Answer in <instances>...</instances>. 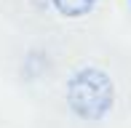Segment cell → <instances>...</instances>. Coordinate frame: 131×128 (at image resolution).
Listing matches in <instances>:
<instances>
[{"label":"cell","instance_id":"cell-1","mask_svg":"<svg viewBox=\"0 0 131 128\" xmlns=\"http://www.w3.org/2000/svg\"><path fill=\"white\" fill-rule=\"evenodd\" d=\"M115 101V85L110 75L96 67H83L67 83V104L83 120H102L112 109Z\"/></svg>","mask_w":131,"mask_h":128},{"label":"cell","instance_id":"cell-2","mask_svg":"<svg viewBox=\"0 0 131 128\" xmlns=\"http://www.w3.org/2000/svg\"><path fill=\"white\" fill-rule=\"evenodd\" d=\"M53 8L59 11L62 16H86L88 11H94V3L96 0H51Z\"/></svg>","mask_w":131,"mask_h":128}]
</instances>
